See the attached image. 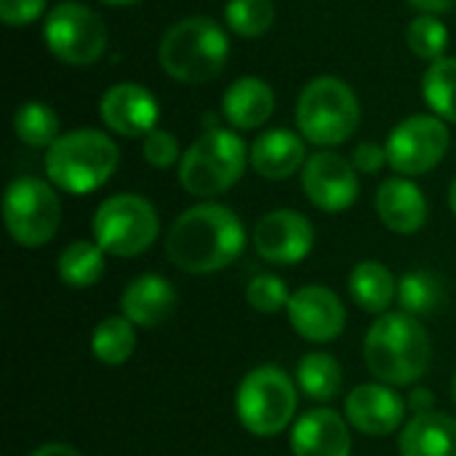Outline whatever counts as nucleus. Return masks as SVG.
Instances as JSON below:
<instances>
[{
    "label": "nucleus",
    "instance_id": "obj_1",
    "mask_svg": "<svg viewBox=\"0 0 456 456\" xmlns=\"http://www.w3.org/2000/svg\"><path fill=\"white\" fill-rule=\"evenodd\" d=\"M246 248L240 216L222 203H200L176 216L166 235L171 265L192 275H208L230 267Z\"/></svg>",
    "mask_w": 456,
    "mask_h": 456
},
{
    "label": "nucleus",
    "instance_id": "obj_2",
    "mask_svg": "<svg viewBox=\"0 0 456 456\" xmlns=\"http://www.w3.org/2000/svg\"><path fill=\"white\" fill-rule=\"evenodd\" d=\"M369 371L390 387L419 382L433 361V345L419 318L406 313L379 315L363 342Z\"/></svg>",
    "mask_w": 456,
    "mask_h": 456
},
{
    "label": "nucleus",
    "instance_id": "obj_3",
    "mask_svg": "<svg viewBox=\"0 0 456 456\" xmlns=\"http://www.w3.org/2000/svg\"><path fill=\"white\" fill-rule=\"evenodd\" d=\"M120 163L118 144L96 128H77L59 136L45 150V176L69 195L96 192Z\"/></svg>",
    "mask_w": 456,
    "mask_h": 456
},
{
    "label": "nucleus",
    "instance_id": "obj_4",
    "mask_svg": "<svg viewBox=\"0 0 456 456\" xmlns=\"http://www.w3.org/2000/svg\"><path fill=\"white\" fill-rule=\"evenodd\" d=\"M230 56L224 29L208 16H187L171 24L160 40L158 59L166 75L179 83L200 86L214 80Z\"/></svg>",
    "mask_w": 456,
    "mask_h": 456
},
{
    "label": "nucleus",
    "instance_id": "obj_5",
    "mask_svg": "<svg viewBox=\"0 0 456 456\" xmlns=\"http://www.w3.org/2000/svg\"><path fill=\"white\" fill-rule=\"evenodd\" d=\"M299 134L315 147H337L347 142L361 126V104L355 91L334 77H313L297 102Z\"/></svg>",
    "mask_w": 456,
    "mask_h": 456
},
{
    "label": "nucleus",
    "instance_id": "obj_6",
    "mask_svg": "<svg viewBox=\"0 0 456 456\" xmlns=\"http://www.w3.org/2000/svg\"><path fill=\"white\" fill-rule=\"evenodd\" d=\"M248 166L246 142L230 128H208L179 160V182L195 198L227 192Z\"/></svg>",
    "mask_w": 456,
    "mask_h": 456
},
{
    "label": "nucleus",
    "instance_id": "obj_7",
    "mask_svg": "<svg viewBox=\"0 0 456 456\" xmlns=\"http://www.w3.org/2000/svg\"><path fill=\"white\" fill-rule=\"evenodd\" d=\"M235 414L243 430L256 438L283 433L297 414V382L281 366L251 369L238 385Z\"/></svg>",
    "mask_w": 456,
    "mask_h": 456
},
{
    "label": "nucleus",
    "instance_id": "obj_8",
    "mask_svg": "<svg viewBox=\"0 0 456 456\" xmlns=\"http://www.w3.org/2000/svg\"><path fill=\"white\" fill-rule=\"evenodd\" d=\"M91 227L94 243H99L104 254L131 259L144 254L155 243L160 232V219L147 198L120 192L99 203Z\"/></svg>",
    "mask_w": 456,
    "mask_h": 456
},
{
    "label": "nucleus",
    "instance_id": "obj_9",
    "mask_svg": "<svg viewBox=\"0 0 456 456\" xmlns=\"http://www.w3.org/2000/svg\"><path fill=\"white\" fill-rule=\"evenodd\" d=\"M3 219L8 235L24 248L45 246L61 224V200L56 190L37 179H13L3 195Z\"/></svg>",
    "mask_w": 456,
    "mask_h": 456
},
{
    "label": "nucleus",
    "instance_id": "obj_10",
    "mask_svg": "<svg viewBox=\"0 0 456 456\" xmlns=\"http://www.w3.org/2000/svg\"><path fill=\"white\" fill-rule=\"evenodd\" d=\"M43 37L48 51L69 67H88L107 51V27L102 16L77 0H64L48 11Z\"/></svg>",
    "mask_w": 456,
    "mask_h": 456
},
{
    "label": "nucleus",
    "instance_id": "obj_11",
    "mask_svg": "<svg viewBox=\"0 0 456 456\" xmlns=\"http://www.w3.org/2000/svg\"><path fill=\"white\" fill-rule=\"evenodd\" d=\"M449 142L452 136L446 120H441L438 115H411L393 128L385 144L387 163L401 176L428 174L444 160Z\"/></svg>",
    "mask_w": 456,
    "mask_h": 456
},
{
    "label": "nucleus",
    "instance_id": "obj_12",
    "mask_svg": "<svg viewBox=\"0 0 456 456\" xmlns=\"http://www.w3.org/2000/svg\"><path fill=\"white\" fill-rule=\"evenodd\" d=\"M302 187L315 208L326 214H339L358 200V168L339 152L321 150L313 158H307L302 168Z\"/></svg>",
    "mask_w": 456,
    "mask_h": 456
},
{
    "label": "nucleus",
    "instance_id": "obj_13",
    "mask_svg": "<svg viewBox=\"0 0 456 456\" xmlns=\"http://www.w3.org/2000/svg\"><path fill=\"white\" fill-rule=\"evenodd\" d=\"M315 243V230L310 219L291 208H278L265 214L254 227V248L265 262L297 265L307 259Z\"/></svg>",
    "mask_w": 456,
    "mask_h": 456
},
{
    "label": "nucleus",
    "instance_id": "obj_14",
    "mask_svg": "<svg viewBox=\"0 0 456 456\" xmlns=\"http://www.w3.org/2000/svg\"><path fill=\"white\" fill-rule=\"evenodd\" d=\"M286 313H289L291 329L313 345L334 342L345 331V321H347L342 299L331 289L318 286V283H310L294 291Z\"/></svg>",
    "mask_w": 456,
    "mask_h": 456
},
{
    "label": "nucleus",
    "instance_id": "obj_15",
    "mask_svg": "<svg viewBox=\"0 0 456 456\" xmlns=\"http://www.w3.org/2000/svg\"><path fill=\"white\" fill-rule=\"evenodd\" d=\"M99 118L112 134L139 139L155 131L160 107H158L155 94H150L144 86L118 83L104 91L99 102Z\"/></svg>",
    "mask_w": 456,
    "mask_h": 456
},
{
    "label": "nucleus",
    "instance_id": "obj_16",
    "mask_svg": "<svg viewBox=\"0 0 456 456\" xmlns=\"http://www.w3.org/2000/svg\"><path fill=\"white\" fill-rule=\"evenodd\" d=\"M345 417L363 436H390L403 425L406 401L390 385H358L345 401Z\"/></svg>",
    "mask_w": 456,
    "mask_h": 456
},
{
    "label": "nucleus",
    "instance_id": "obj_17",
    "mask_svg": "<svg viewBox=\"0 0 456 456\" xmlns=\"http://www.w3.org/2000/svg\"><path fill=\"white\" fill-rule=\"evenodd\" d=\"M294 456H350L353 436L342 414L334 409H313L291 428Z\"/></svg>",
    "mask_w": 456,
    "mask_h": 456
},
{
    "label": "nucleus",
    "instance_id": "obj_18",
    "mask_svg": "<svg viewBox=\"0 0 456 456\" xmlns=\"http://www.w3.org/2000/svg\"><path fill=\"white\" fill-rule=\"evenodd\" d=\"M174 310H176V291L163 275L155 273L134 278L120 294V315L139 329L163 326L174 315Z\"/></svg>",
    "mask_w": 456,
    "mask_h": 456
},
{
    "label": "nucleus",
    "instance_id": "obj_19",
    "mask_svg": "<svg viewBox=\"0 0 456 456\" xmlns=\"http://www.w3.org/2000/svg\"><path fill=\"white\" fill-rule=\"evenodd\" d=\"M374 206L382 224L398 235H414L428 222V200L409 176L385 179L377 190Z\"/></svg>",
    "mask_w": 456,
    "mask_h": 456
},
{
    "label": "nucleus",
    "instance_id": "obj_20",
    "mask_svg": "<svg viewBox=\"0 0 456 456\" xmlns=\"http://www.w3.org/2000/svg\"><path fill=\"white\" fill-rule=\"evenodd\" d=\"M248 163L251 168L270 179H289L294 176L299 168H305L307 155H305V142L299 139V134L289 131V128H273L265 131L262 136H256V142L248 150Z\"/></svg>",
    "mask_w": 456,
    "mask_h": 456
},
{
    "label": "nucleus",
    "instance_id": "obj_21",
    "mask_svg": "<svg viewBox=\"0 0 456 456\" xmlns=\"http://www.w3.org/2000/svg\"><path fill=\"white\" fill-rule=\"evenodd\" d=\"M227 123L238 131H254L265 126L275 112V94L262 77H238L222 99Z\"/></svg>",
    "mask_w": 456,
    "mask_h": 456
},
{
    "label": "nucleus",
    "instance_id": "obj_22",
    "mask_svg": "<svg viewBox=\"0 0 456 456\" xmlns=\"http://www.w3.org/2000/svg\"><path fill=\"white\" fill-rule=\"evenodd\" d=\"M401 456H456V419L441 411L414 414L401 438Z\"/></svg>",
    "mask_w": 456,
    "mask_h": 456
},
{
    "label": "nucleus",
    "instance_id": "obj_23",
    "mask_svg": "<svg viewBox=\"0 0 456 456\" xmlns=\"http://www.w3.org/2000/svg\"><path fill=\"white\" fill-rule=\"evenodd\" d=\"M347 286H350L353 302L361 310L374 313V315H385L398 297V281L382 262H374V259L358 262L350 273Z\"/></svg>",
    "mask_w": 456,
    "mask_h": 456
},
{
    "label": "nucleus",
    "instance_id": "obj_24",
    "mask_svg": "<svg viewBox=\"0 0 456 456\" xmlns=\"http://www.w3.org/2000/svg\"><path fill=\"white\" fill-rule=\"evenodd\" d=\"M59 281L69 289H91L104 275V251L99 243L88 240H72L61 254L56 265Z\"/></svg>",
    "mask_w": 456,
    "mask_h": 456
},
{
    "label": "nucleus",
    "instance_id": "obj_25",
    "mask_svg": "<svg viewBox=\"0 0 456 456\" xmlns=\"http://www.w3.org/2000/svg\"><path fill=\"white\" fill-rule=\"evenodd\" d=\"M136 350L134 323L123 315H110L96 323L91 334V353L104 366H123Z\"/></svg>",
    "mask_w": 456,
    "mask_h": 456
},
{
    "label": "nucleus",
    "instance_id": "obj_26",
    "mask_svg": "<svg viewBox=\"0 0 456 456\" xmlns=\"http://www.w3.org/2000/svg\"><path fill=\"white\" fill-rule=\"evenodd\" d=\"M299 390L321 403H329L342 390V366L329 353H307L297 366Z\"/></svg>",
    "mask_w": 456,
    "mask_h": 456
},
{
    "label": "nucleus",
    "instance_id": "obj_27",
    "mask_svg": "<svg viewBox=\"0 0 456 456\" xmlns=\"http://www.w3.org/2000/svg\"><path fill=\"white\" fill-rule=\"evenodd\" d=\"M422 96L441 120L456 123V56L430 61L422 75Z\"/></svg>",
    "mask_w": 456,
    "mask_h": 456
},
{
    "label": "nucleus",
    "instance_id": "obj_28",
    "mask_svg": "<svg viewBox=\"0 0 456 456\" xmlns=\"http://www.w3.org/2000/svg\"><path fill=\"white\" fill-rule=\"evenodd\" d=\"M13 131L27 147H51L59 139V118L45 102H24L13 112Z\"/></svg>",
    "mask_w": 456,
    "mask_h": 456
},
{
    "label": "nucleus",
    "instance_id": "obj_29",
    "mask_svg": "<svg viewBox=\"0 0 456 456\" xmlns=\"http://www.w3.org/2000/svg\"><path fill=\"white\" fill-rule=\"evenodd\" d=\"M444 299V289H441V281L428 273V270H414V273H406L401 281H398V307L401 313L406 315H414V318H422V315H430L436 313V307L441 305Z\"/></svg>",
    "mask_w": 456,
    "mask_h": 456
},
{
    "label": "nucleus",
    "instance_id": "obj_30",
    "mask_svg": "<svg viewBox=\"0 0 456 456\" xmlns=\"http://www.w3.org/2000/svg\"><path fill=\"white\" fill-rule=\"evenodd\" d=\"M227 27L240 37H259L275 21L273 0H230L224 5Z\"/></svg>",
    "mask_w": 456,
    "mask_h": 456
},
{
    "label": "nucleus",
    "instance_id": "obj_31",
    "mask_svg": "<svg viewBox=\"0 0 456 456\" xmlns=\"http://www.w3.org/2000/svg\"><path fill=\"white\" fill-rule=\"evenodd\" d=\"M406 43L414 51V56H419L425 61H438V59H444V51L449 45V29L433 13H422L409 21Z\"/></svg>",
    "mask_w": 456,
    "mask_h": 456
},
{
    "label": "nucleus",
    "instance_id": "obj_32",
    "mask_svg": "<svg viewBox=\"0 0 456 456\" xmlns=\"http://www.w3.org/2000/svg\"><path fill=\"white\" fill-rule=\"evenodd\" d=\"M246 299H248V305H251L256 313L273 315V313H281V310L289 307L291 291H289V286H286L283 278L265 273V275L251 278V283H248V289H246Z\"/></svg>",
    "mask_w": 456,
    "mask_h": 456
},
{
    "label": "nucleus",
    "instance_id": "obj_33",
    "mask_svg": "<svg viewBox=\"0 0 456 456\" xmlns=\"http://www.w3.org/2000/svg\"><path fill=\"white\" fill-rule=\"evenodd\" d=\"M142 155H144V160H147L150 166H155V168H171L176 160H182L176 136L168 134V131H163V128H155L152 134L144 136Z\"/></svg>",
    "mask_w": 456,
    "mask_h": 456
},
{
    "label": "nucleus",
    "instance_id": "obj_34",
    "mask_svg": "<svg viewBox=\"0 0 456 456\" xmlns=\"http://www.w3.org/2000/svg\"><path fill=\"white\" fill-rule=\"evenodd\" d=\"M45 0H0V19L5 27H27L40 19Z\"/></svg>",
    "mask_w": 456,
    "mask_h": 456
},
{
    "label": "nucleus",
    "instance_id": "obj_35",
    "mask_svg": "<svg viewBox=\"0 0 456 456\" xmlns=\"http://www.w3.org/2000/svg\"><path fill=\"white\" fill-rule=\"evenodd\" d=\"M387 163V150L379 147L377 142H363L353 152V166L363 174H377Z\"/></svg>",
    "mask_w": 456,
    "mask_h": 456
},
{
    "label": "nucleus",
    "instance_id": "obj_36",
    "mask_svg": "<svg viewBox=\"0 0 456 456\" xmlns=\"http://www.w3.org/2000/svg\"><path fill=\"white\" fill-rule=\"evenodd\" d=\"M433 403H436V398H433V393L430 390H414L411 393V398H409V409L414 411V414H428V411H436L433 409Z\"/></svg>",
    "mask_w": 456,
    "mask_h": 456
},
{
    "label": "nucleus",
    "instance_id": "obj_37",
    "mask_svg": "<svg viewBox=\"0 0 456 456\" xmlns=\"http://www.w3.org/2000/svg\"><path fill=\"white\" fill-rule=\"evenodd\" d=\"M29 456H83L77 449L67 446V444H45L40 449H35Z\"/></svg>",
    "mask_w": 456,
    "mask_h": 456
},
{
    "label": "nucleus",
    "instance_id": "obj_38",
    "mask_svg": "<svg viewBox=\"0 0 456 456\" xmlns=\"http://www.w3.org/2000/svg\"><path fill=\"white\" fill-rule=\"evenodd\" d=\"M414 8L425 11V13H444L449 8H454L456 0H409Z\"/></svg>",
    "mask_w": 456,
    "mask_h": 456
},
{
    "label": "nucleus",
    "instance_id": "obj_39",
    "mask_svg": "<svg viewBox=\"0 0 456 456\" xmlns=\"http://www.w3.org/2000/svg\"><path fill=\"white\" fill-rule=\"evenodd\" d=\"M449 206H452V211H454L456 216V179L452 182V190H449Z\"/></svg>",
    "mask_w": 456,
    "mask_h": 456
},
{
    "label": "nucleus",
    "instance_id": "obj_40",
    "mask_svg": "<svg viewBox=\"0 0 456 456\" xmlns=\"http://www.w3.org/2000/svg\"><path fill=\"white\" fill-rule=\"evenodd\" d=\"M102 3H107V5H134L139 0H102Z\"/></svg>",
    "mask_w": 456,
    "mask_h": 456
},
{
    "label": "nucleus",
    "instance_id": "obj_41",
    "mask_svg": "<svg viewBox=\"0 0 456 456\" xmlns=\"http://www.w3.org/2000/svg\"><path fill=\"white\" fill-rule=\"evenodd\" d=\"M452 398H454V406H456V371H454V379H452Z\"/></svg>",
    "mask_w": 456,
    "mask_h": 456
}]
</instances>
